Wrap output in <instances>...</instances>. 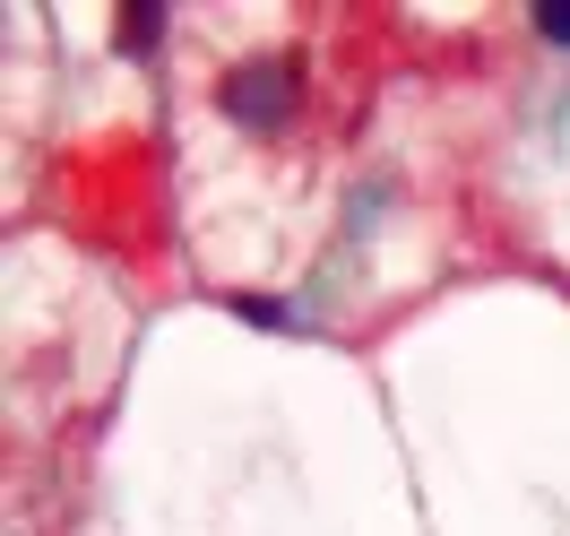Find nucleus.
I'll return each mask as SVG.
<instances>
[{
	"label": "nucleus",
	"mask_w": 570,
	"mask_h": 536,
	"mask_svg": "<svg viewBox=\"0 0 570 536\" xmlns=\"http://www.w3.org/2000/svg\"><path fill=\"white\" fill-rule=\"evenodd\" d=\"M225 113L250 121V130L285 121V113H294V61H250V70H234L225 78Z\"/></svg>",
	"instance_id": "f257e3e1"
},
{
	"label": "nucleus",
	"mask_w": 570,
	"mask_h": 536,
	"mask_svg": "<svg viewBox=\"0 0 570 536\" xmlns=\"http://www.w3.org/2000/svg\"><path fill=\"white\" fill-rule=\"evenodd\" d=\"M156 36H165V18H156L147 0H130V9H121V43H130V52H147Z\"/></svg>",
	"instance_id": "f03ea898"
},
{
	"label": "nucleus",
	"mask_w": 570,
	"mask_h": 536,
	"mask_svg": "<svg viewBox=\"0 0 570 536\" xmlns=\"http://www.w3.org/2000/svg\"><path fill=\"white\" fill-rule=\"evenodd\" d=\"M535 27H544L553 43H570V0H544V9H535Z\"/></svg>",
	"instance_id": "7ed1b4c3"
}]
</instances>
